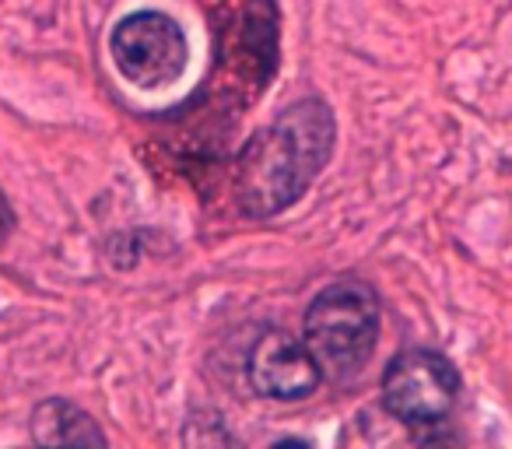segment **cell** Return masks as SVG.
<instances>
[{
  "mask_svg": "<svg viewBox=\"0 0 512 449\" xmlns=\"http://www.w3.org/2000/svg\"><path fill=\"white\" fill-rule=\"evenodd\" d=\"M456 397H460V372L439 351H400L383 372V407L411 428L442 425L453 414Z\"/></svg>",
  "mask_w": 512,
  "mask_h": 449,
  "instance_id": "cell-3",
  "label": "cell"
},
{
  "mask_svg": "<svg viewBox=\"0 0 512 449\" xmlns=\"http://www.w3.org/2000/svg\"><path fill=\"white\" fill-rule=\"evenodd\" d=\"M11 225H15V211H11L8 197H4V190H0V246H4V239L11 236Z\"/></svg>",
  "mask_w": 512,
  "mask_h": 449,
  "instance_id": "cell-7",
  "label": "cell"
},
{
  "mask_svg": "<svg viewBox=\"0 0 512 449\" xmlns=\"http://www.w3.org/2000/svg\"><path fill=\"white\" fill-rule=\"evenodd\" d=\"M109 53L134 88H165L183 78L190 64V43L176 18L162 11H134L120 18L109 36Z\"/></svg>",
  "mask_w": 512,
  "mask_h": 449,
  "instance_id": "cell-4",
  "label": "cell"
},
{
  "mask_svg": "<svg viewBox=\"0 0 512 449\" xmlns=\"http://www.w3.org/2000/svg\"><path fill=\"white\" fill-rule=\"evenodd\" d=\"M32 439L39 446H106V432L71 400H43L32 411Z\"/></svg>",
  "mask_w": 512,
  "mask_h": 449,
  "instance_id": "cell-6",
  "label": "cell"
},
{
  "mask_svg": "<svg viewBox=\"0 0 512 449\" xmlns=\"http://www.w3.org/2000/svg\"><path fill=\"white\" fill-rule=\"evenodd\" d=\"M246 379L253 393L267 400L313 397L323 383V369L302 337L285 330H264L246 358Z\"/></svg>",
  "mask_w": 512,
  "mask_h": 449,
  "instance_id": "cell-5",
  "label": "cell"
},
{
  "mask_svg": "<svg viewBox=\"0 0 512 449\" xmlns=\"http://www.w3.org/2000/svg\"><path fill=\"white\" fill-rule=\"evenodd\" d=\"M302 341L320 362L323 379L348 383L369 365L379 341V295L369 281H330L306 309Z\"/></svg>",
  "mask_w": 512,
  "mask_h": 449,
  "instance_id": "cell-2",
  "label": "cell"
},
{
  "mask_svg": "<svg viewBox=\"0 0 512 449\" xmlns=\"http://www.w3.org/2000/svg\"><path fill=\"white\" fill-rule=\"evenodd\" d=\"M337 120L323 99H302L256 130L235 158V200L249 218L288 211L334 155Z\"/></svg>",
  "mask_w": 512,
  "mask_h": 449,
  "instance_id": "cell-1",
  "label": "cell"
}]
</instances>
